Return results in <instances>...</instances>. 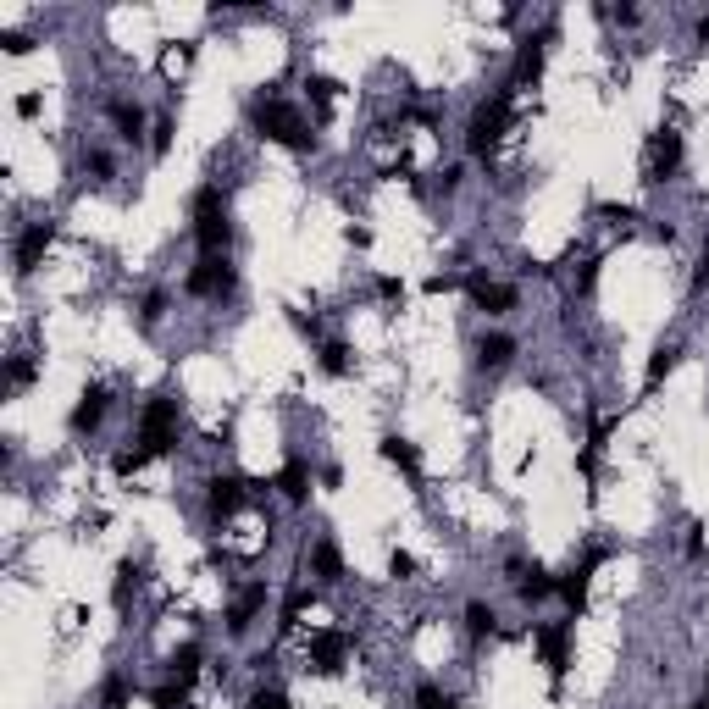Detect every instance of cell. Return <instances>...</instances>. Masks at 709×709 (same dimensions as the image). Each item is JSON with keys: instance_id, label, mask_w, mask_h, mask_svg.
I'll return each mask as SVG.
<instances>
[{"instance_id": "obj_10", "label": "cell", "mask_w": 709, "mask_h": 709, "mask_svg": "<svg viewBox=\"0 0 709 709\" xmlns=\"http://www.w3.org/2000/svg\"><path fill=\"white\" fill-rule=\"evenodd\" d=\"M516 355H521V338L505 333V327H493V333L477 338V372H488V377L510 372V366H516Z\"/></svg>"}, {"instance_id": "obj_2", "label": "cell", "mask_w": 709, "mask_h": 709, "mask_svg": "<svg viewBox=\"0 0 709 709\" xmlns=\"http://www.w3.org/2000/svg\"><path fill=\"white\" fill-rule=\"evenodd\" d=\"M510 122H516V95H510V89L477 100V111L466 117V156L488 167V161L499 156V145L510 139Z\"/></svg>"}, {"instance_id": "obj_1", "label": "cell", "mask_w": 709, "mask_h": 709, "mask_svg": "<svg viewBox=\"0 0 709 709\" xmlns=\"http://www.w3.org/2000/svg\"><path fill=\"white\" fill-rule=\"evenodd\" d=\"M250 128L261 133V139H272V145L283 150H316V133H311V117H305L294 100H283L277 89H266V95L250 100Z\"/></svg>"}, {"instance_id": "obj_23", "label": "cell", "mask_w": 709, "mask_h": 709, "mask_svg": "<svg viewBox=\"0 0 709 709\" xmlns=\"http://www.w3.org/2000/svg\"><path fill=\"white\" fill-rule=\"evenodd\" d=\"M244 709H289V693H283V687H277V682H272V687L261 682V687H255L250 698H244Z\"/></svg>"}, {"instance_id": "obj_12", "label": "cell", "mask_w": 709, "mask_h": 709, "mask_svg": "<svg viewBox=\"0 0 709 709\" xmlns=\"http://www.w3.org/2000/svg\"><path fill=\"white\" fill-rule=\"evenodd\" d=\"M311 582H316V588H333V582H344V554H338L333 538H316V543H311Z\"/></svg>"}, {"instance_id": "obj_20", "label": "cell", "mask_w": 709, "mask_h": 709, "mask_svg": "<svg viewBox=\"0 0 709 709\" xmlns=\"http://www.w3.org/2000/svg\"><path fill=\"white\" fill-rule=\"evenodd\" d=\"M172 311V294L167 289H150L145 300H139V327H161V316Z\"/></svg>"}, {"instance_id": "obj_25", "label": "cell", "mask_w": 709, "mask_h": 709, "mask_svg": "<svg viewBox=\"0 0 709 709\" xmlns=\"http://www.w3.org/2000/svg\"><path fill=\"white\" fill-rule=\"evenodd\" d=\"M388 571H394V577H399V582H405V577H410V571H416V560H410V554H405V549H394V554H388Z\"/></svg>"}, {"instance_id": "obj_21", "label": "cell", "mask_w": 709, "mask_h": 709, "mask_svg": "<svg viewBox=\"0 0 709 709\" xmlns=\"http://www.w3.org/2000/svg\"><path fill=\"white\" fill-rule=\"evenodd\" d=\"M676 361H682V344H660V349H654V355H649V388L660 383V377H671Z\"/></svg>"}, {"instance_id": "obj_6", "label": "cell", "mask_w": 709, "mask_h": 709, "mask_svg": "<svg viewBox=\"0 0 709 709\" xmlns=\"http://www.w3.org/2000/svg\"><path fill=\"white\" fill-rule=\"evenodd\" d=\"M466 300L477 305L482 316H510L516 311V283H499L488 272H466Z\"/></svg>"}, {"instance_id": "obj_17", "label": "cell", "mask_w": 709, "mask_h": 709, "mask_svg": "<svg viewBox=\"0 0 709 709\" xmlns=\"http://www.w3.org/2000/svg\"><path fill=\"white\" fill-rule=\"evenodd\" d=\"M316 372H322V377H355V349H349L344 338L316 344Z\"/></svg>"}, {"instance_id": "obj_15", "label": "cell", "mask_w": 709, "mask_h": 709, "mask_svg": "<svg viewBox=\"0 0 709 709\" xmlns=\"http://www.w3.org/2000/svg\"><path fill=\"white\" fill-rule=\"evenodd\" d=\"M311 482H316V471H311V460H305V455H294L289 466L277 471V488H283L289 505H305V499H311Z\"/></svg>"}, {"instance_id": "obj_27", "label": "cell", "mask_w": 709, "mask_h": 709, "mask_svg": "<svg viewBox=\"0 0 709 709\" xmlns=\"http://www.w3.org/2000/svg\"><path fill=\"white\" fill-rule=\"evenodd\" d=\"M698 45H709V17H698Z\"/></svg>"}, {"instance_id": "obj_13", "label": "cell", "mask_w": 709, "mask_h": 709, "mask_svg": "<svg viewBox=\"0 0 709 709\" xmlns=\"http://www.w3.org/2000/svg\"><path fill=\"white\" fill-rule=\"evenodd\" d=\"M377 455H383V460H388V466H394V471H405L410 482H421V449L410 444L405 433H383V444H377Z\"/></svg>"}, {"instance_id": "obj_19", "label": "cell", "mask_w": 709, "mask_h": 709, "mask_svg": "<svg viewBox=\"0 0 709 709\" xmlns=\"http://www.w3.org/2000/svg\"><path fill=\"white\" fill-rule=\"evenodd\" d=\"M466 632L471 637H493V632H499V610H493V604H482V599H471L466 604Z\"/></svg>"}, {"instance_id": "obj_24", "label": "cell", "mask_w": 709, "mask_h": 709, "mask_svg": "<svg viewBox=\"0 0 709 709\" xmlns=\"http://www.w3.org/2000/svg\"><path fill=\"white\" fill-rule=\"evenodd\" d=\"M172 133H178V128H172V117H156V122H150V156H167V150H172Z\"/></svg>"}, {"instance_id": "obj_9", "label": "cell", "mask_w": 709, "mask_h": 709, "mask_svg": "<svg viewBox=\"0 0 709 709\" xmlns=\"http://www.w3.org/2000/svg\"><path fill=\"white\" fill-rule=\"evenodd\" d=\"M106 122L117 128V139H122L128 150H145V145H150V139H145L150 122H145V106H139V100H128V95H106Z\"/></svg>"}, {"instance_id": "obj_28", "label": "cell", "mask_w": 709, "mask_h": 709, "mask_svg": "<svg viewBox=\"0 0 709 709\" xmlns=\"http://www.w3.org/2000/svg\"><path fill=\"white\" fill-rule=\"evenodd\" d=\"M704 693H709V660H704Z\"/></svg>"}, {"instance_id": "obj_22", "label": "cell", "mask_w": 709, "mask_h": 709, "mask_svg": "<svg viewBox=\"0 0 709 709\" xmlns=\"http://www.w3.org/2000/svg\"><path fill=\"white\" fill-rule=\"evenodd\" d=\"M410 704L416 709H455V698L444 693L438 682H416V693H410Z\"/></svg>"}, {"instance_id": "obj_4", "label": "cell", "mask_w": 709, "mask_h": 709, "mask_svg": "<svg viewBox=\"0 0 709 709\" xmlns=\"http://www.w3.org/2000/svg\"><path fill=\"white\" fill-rule=\"evenodd\" d=\"M676 167H682V133L665 122V128L649 133V145H643V183H671Z\"/></svg>"}, {"instance_id": "obj_26", "label": "cell", "mask_w": 709, "mask_h": 709, "mask_svg": "<svg viewBox=\"0 0 709 709\" xmlns=\"http://www.w3.org/2000/svg\"><path fill=\"white\" fill-rule=\"evenodd\" d=\"M39 106H45L39 95H17V117H39Z\"/></svg>"}, {"instance_id": "obj_5", "label": "cell", "mask_w": 709, "mask_h": 709, "mask_svg": "<svg viewBox=\"0 0 709 709\" xmlns=\"http://www.w3.org/2000/svg\"><path fill=\"white\" fill-rule=\"evenodd\" d=\"M111 405H117V394H111V383H89L84 394H78L73 416H67V427H73V438H89V433H100V427H106V416H111Z\"/></svg>"}, {"instance_id": "obj_16", "label": "cell", "mask_w": 709, "mask_h": 709, "mask_svg": "<svg viewBox=\"0 0 709 709\" xmlns=\"http://www.w3.org/2000/svg\"><path fill=\"white\" fill-rule=\"evenodd\" d=\"M139 588H145V560H117V582H111V604L117 610H128L133 599H139Z\"/></svg>"}, {"instance_id": "obj_7", "label": "cell", "mask_w": 709, "mask_h": 709, "mask_svg": "<svg viewBox=\"0 0 709 709\" xmlns=\"http://www.w3.org/2000/svg\"><path fill=\"white\" fill-rule=\"evenodd\" d=\"M571 632H577L571 615H565V621H538L532 626V643H538L543 665H549L554 676H565V665H571Z\"/></svg>"}, {"instance_id": "obj_3", "label": "cell", "mask_w": 709, "mask_h": 709, "mask_svg": "<svg viewBox=\"0 0 709 709\" xmlns=\"http://www.w3.org/2000/svg\"><path fill=\"white\" fill-rule=\"evenodd\" d=\"M183 294H189V300H205V305L239 300V266H233L228 255H222V261H200V255H194L189 277H183Z\"/></svg>"}, {"instance_id": "obj_8", "label": "cell", "mask_w": 709, "mask_h": 709, "mask_svg": "<svg viewBox=\"0 0 709 709\" xmlns=\"http://www.w3.org/2000/svg\"><path fill=\"white\" fill-rule=\"evenodd\" d=\"M50 239H56V222H50V217L23 222V233H17V244H12V272H17V277H28V272H34V266L45 261Z\"/></svg>"}, {"instance_id": "obj_18", "label": "cell", "mask_w": 709, "mask_h": 709, "mask_svg": "<svg viewBox=\"0 0 709 709\" xmlns=\"http://www.w3.org/2000/svg\"><path fill=\"white\" fill-rule=\"evenodd\" d=\"M34 372H39L34 355H28V349H12V355H6V394H23V388L34 383Z\"/></svg>"}, {"instance_id": "obj_11", "label": "cell", "mask_w": 709, "mask_h": 709, "mask_svg": "<svg viewBox=\"0 0 709 709\" xmlns=\"http://www.w3.org/2000/svg\"><path fill=\"white\" fill-rule=\"evenodd\" d=\"M244 505H250V493H244L239 477H205V516L211 521H228Z\"/></svg>"}, {"instance_id": "obj_14", "label": "cell", "mask_w": 709, "mask_h": 709, "mask_svg": "<svg viewBox=\"0 0 709 709\" xmlns=\"http://www.w3.org/2000/svg\"><path fill=\"white\" fill-rule=\"evenodd\" d=\"M261 610H266V582H250V588H244L239 599L228 604V632L244 637V632H250V621H255Z\"/></svg>"}]
</instances>
